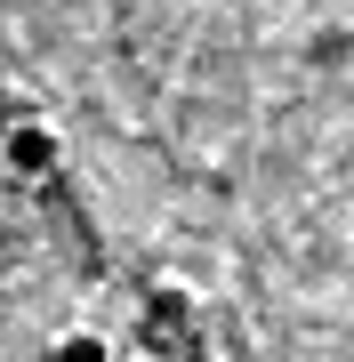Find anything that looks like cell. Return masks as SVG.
Wrapping results in <instances>:
<instances>
[{"label": "cell", "mask_w": 354, "mask_h": 362, "mask_svg": "<svg viewBox=\"0 0 354 362\" xmlns=\"http://www.w3.org/2000/svg\"><path fill=\"white\" fill-rule=\"evenodd\" d=\"M0 161H8V177H25V185H40L57 161H65V137L49 129V121H16L8 137H0Z\"/></svg>", "instance_id": "1"}, {"label": "cell", "mask_w": 354, "mask_h": 362, "mask_svg": "<svg viewBox=\"0 0 354 362\" xmlns=\"http://www.w3.org/2000/svg\"><path fill=\"white\" fill-rule=\"evenodd\" d=\"M49 362H121V354H113V338H105V330L73 322V330H57V338H49Z\"/></svg>", "instance_id": "2"}, {"label": "cell", "mask_w": 354, "mask_h": 362, "mask_svg": "<svg viewBox=\"0 0 354 362\" xmlns=\"http://www.w3.org/2000/svg\"><path fill=\"white\" fill-rule=\"evenodd\" d=\"M129 362H170V354H129Z\"/></svg>", "instance_id": "3"}]
</instances>
